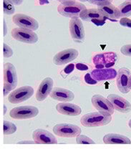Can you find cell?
I'll use <instances>...</instances> for the list:
<instances>
[{"mask_svg": "<svg viewBox=\"0 0 131 149\" xmlns=\"http://www.w3.org/2000/svg\"><path fill=\"white\" fill-rule=\"evenodd\" d=\"M13 22L19 27L36 31L39 28V23L35 19L24 14H16L12 17Z\"/></svg>", "mask_w": 131, "mask_h": 149, "instance_id": "8fae6325", "label": "cell"}, {"mask_svg": "<svg viewBox=\"0 0 131 149\" xmlns=\"http://www.w3.org/2000/svg\"><path fill=\"white\" fill-rule=\"evenodd\" d=\"M33 88L29 85H25L11 93L8 97V100L10 103L18 104L27 100L33 95Z\"/></svg>", "mask_w": 131, "mask_h": 149, "instance_id": "9c48e42d", "label": "cell"}, {"mask_svg": "<svg viewBox=\"0 0 131 149\" xmlns=\"http://www.w3.org/2000/svg\"><path fill=\"white\" fill-rule=\"evenodd\" d=\"M38 114V108L35 106H31V105L16 107L9 112L10 117L17 120L32 118L36 117Z\"/></svg>", "mask_w": 131, "mask_h": 149, "instance_id": "52a82bcc", "label": "cell"}, {"mask_svg": "<svg viewBox=\"0 0 131 149\" xmlns=\"http://www.w3.org/2000/svg\"><path fill=\"white\" fill-rule=\"evenodd\" d=\"M126 1H131V0H126Z\"/></svg>", "mask_w": 131, "mask_h": 149, "instance_id": "60d3db41", "label": "cell"}, {"mask_svg": "<svg viewBox=\"0 0 131 149\" xmlns=\"http://www.w3.org/2000/svg\"><path fill=\"white\" fill-rule=\"evenodd\" d=\"M7 1L15 6L20 5L23 2V0H7Z\"/></svg>", "mask_w": 131, "mask_h": 149, "instance_id": "e575fe53", "label": "cell"}, {"mask_svg": "<svg viewBox=\"0 0 131 149\" xmlns=\"http://www.w3.org/2000/svg\"><path fill=\"white\" fill-rule=\"evenodd\" d=\"M3 45H4L3 46V55H4V57L9 58V57H12L14 54V52L12 48L8 45L6 44V43H4Z\"/></svg>", "mask_w": 131, "mask_h": 149, "instance_id": "83f0119b", "label": "cell"}, {"mask_svg": "<svg viewBox=\"0 0 131 149\" xmlns=\"http://www.w3.org/2000/svg\"><path fill=\"white\" fill-rule=\"evenodd\" d=\"M18 143H21V144L22 143H31V144H32V143H35V141H20V142H18Z\"/></svg>", "mask_w": 131, "mask_h": 149, "instance_id": "8d00e7d4", "label": "cell"}, {"mask_svg": "<svg viewBox=\"0 0 131 149\" xmlns=\"http://www.w3.org/2000/svg\"><path fill=\"white\" fill-rule=\"evenodd\" d=\"M113 0H85V1H87L91 4L100 7V6L107 5V4H112Z\"/></svg>", "mask_w": 131, "mask_h": 149, "instance_id": "4316f807", "label": "cell"}, {"mask_svg": "<svg viewBox=\"0 0 131 149\" xmlns=\"http://www.w3.org/2000/svg\"><path fill=\"white\" fill-rule=\"evenodd\" d=\"M32 138L37 144H57V141L52 133L44 129H37L32 133Z\"/></svg>", "mask_w": 131, "mask_h": 149, "instance_id": "2e32d148", "label": "cell"}, {"mask_svg": "<svg viewBox=\"0 0 131 149\" xmlns=\"http://www.w3.org/2000/svg\"><path fill=\"white\" fill-rule=\"evenodd\" d=\"M103 142L106 144H130L131 141L127 136L115 133H108L103 137Z\"/></svg>", "mask_w": 131, "mask_h": 149, "instance_id": "7402d4cb", "label": "cell"}, {"mask_svg": "<svg viewBox=\"0 0 131 149\" xmlns=\"http://www.w3.org/2000/svg\"><path fill=\"white\" fill-rule=\"evenodd\" d=\"M79 18L85 22H90L97 26H102L108 19L98 8L86 9L79 15Z\"/></svg>", "mask_w": 131, "mask_h": 149, "instance_id": "3957f363", "label": "cell"}, {"mask_svg": "<svg viewBox=\"0 0 131 149\" xmlns=\"http://www.w3.org/2000/svg\"><path fill=\"white\" fill-rule=\"evenodd\" d=\"M53 132L57 136L62 138H75L80 134L82 130L74 124L60 123L54 125Z\"/></svg>", "mask_w": 131, "mask_h": 149, "instance_id": "5b68a950", "label": "cell"}, {"mask_svg": "<svg viewBox=\"0 0 131 149\" xmlns=\"http://www.w3.org/2000/svg\"><path fill=\"white\" fill-rule=\"evenodd\" d=\"M91 102L94 108L98 111L104 112L113 115L114 113V108L113 104L107 98H105L101 95H95L92 97Z\"/></svg>", "mask_w": 131, "mask_h": 149, "instance_id": "5bb4252c", "label": "cell"}, {"mask_svg": "<svg viewBox=\"0 0 131 149\" xmlns=\"http://www.w3.org/2000/svg\"><path fill=\"white\" fill-rule=\"evenodd\" d=\"M54 100L60 102H70L74 100L75 95L71 91L65 88H54L49 94Z\"/></svg>", "mask_w": 131, "mask_h": 149, "instance_id": "ffe728a7", "label": "cell"}, {"mask_svg": "<svg viewBox=\"0 0 131 149\" xmlns=\"http://www.w3.org/2000/svg\"><path fill=\"white\" fill-rule=\"evenodd\" d=\"M3 73H4V84L8 85L14 91L18 83V77L15 65L11 63H4Z\"/></svg>", "mask_w": 131, "mask_h": 149, "instance_id": "7c38bea8", "label": "cell"}, {"mask_svg": "<svg viewBox=\"0 0 131 149\" xmlns=\"http://www.w3.org/2000/svg\"><path fill=\"white\" fill-rule=\"evenodd\" d=\"M118 55L113 52L97 54L93 57V62L97 69L112 68L115 64Z\"/></svg>", "mask_w": 131, "mask_h": 149, "instance_id": "8992f818", "label": "cell"}, {"mask_svg": "<svg viewBox=\"0 0 131 149\" xmlns=\"http://www.w3.org/2000/svg\"><path fill=\"white\" fill-rule=\"evenodd\" d=\"M107 99L113 104L115 110L122 113H128L131 111V104L126 99L116 94H110Z\"/></svg>", "mask_w": 131, "mask_h": 149, "instance_id": "9a60e30c", "label": "cell"}, {"mask_svg": "<svg viewBox=\"0 0 131 149\" xmlns=\"http://www.w3.org/2000/svg\"><path fill=\"white\" fill-rule=\"evenodd\" d=\"M120 24L123 27L131 29V19L128 17H122L120 20Z\"/></svg>", "mask_w": 131, "mask_h": 149, "instance_id": "1f68e13d", "label": "cell"}, {"mask_svg": "<svg viewBox=\"0 0 131 149\" xmlns=\"http://www.w3.org/2000/svg\"><path fill=\"white\" fill-rule=\"evenodd\" d=\"M79 1H85V0H79Z\"/></svg>", "mask_w": 131, "mask_h": 149, "instance_id": "ab89813d", "label": "cell"}, {"mask_svg": "<svg viewBox=\"0 0 131 149\" xmlns=\"http://www.w3.org/2000/svg\"><path fill=\"white\" fill-rule=\"evenodd\" d=\"M3 5H4V13L7 15H14L15 12V5L9 2L7 0H4L3 1Z\"/></svg>", "mask_w": 131, "mask_h": 149, "instance_id": "d4e9b609", "label": "cell"}, {"mask_svg": "<svg viewBox=\"0 0 131 149\" xmlns=\"http://www.w3.org/2000/svg\"><path fill=\"white\" fill-rule=\"evenodd\" d=\"M112 120V115L104 112H94L84 115L80 119V123L87 128L100 127L107 125Z\"/></svg>", "mask_w": 131, "mask_h": 149, "instance_id": "7a4b0ae2", "label": "cell"}, {"mask_svg": "<svg viewBox=\"0 0 131 149\" xmlns=\"http://www.w3.org/2000/svg\"><path fill=\"white\" fill-rule=\"evenodd\" d=\"M121 17L131 16V1H125L118 6Z\"/></svg>", "mask_w": 131, "mask_h": 149, "instance_id": "603a6c76", "label": "cell"}, {"mask_svg": "<svg viewBox=\"0 0 131 149\" xmlns=\"http://www.w3.org/2000/svg\"><path fill=\"white\" fill-rule=\"evenodd\" d=\"M76 143L78 144H95V141L85 135H80L76 138Z\"/></svg>", "mask_w": 131, "mask_h": 149, "instance_id": "484cf974", "label": "cell"}, {"mask_svg": "<svg viewBox=\"0 0 131 149\" xmlns=\"http://www.w3.org/2000/svg\"><path fill=\"white\" fill-rule=\"evenodd\" d=\"M118 72L113 68H103L96 69L91 72L92 77L97 81H105V80H113L117 77Z\"/></svg>", "mask_w": 131, "mask_h": 149, "instance_id": "d6986e66", "label": "cell"}, {"mask_svg": "<svg viewBox=\"0 0 131 149\" xmlns=\"http://www.w3.org/2000/svg\"><path fill=\"white\" fill-rule=\"evenodd\" d=\"M98 8L110 21L116 22L117 19L121 17V12H120L118 7H116L113 4L100 6V7H98Z\"/></svg>", "mask_w": 131, "mask_h": 149, "instance_id": "44dd1931", "label": "cell"}, {"mask_svg": "<svg viewBox=\"0 0 131 149\" xmlns=\"http://www.w3.org/2000/svg\"><path fill=\"white\" fill-rule=\"evenodd\" d=\"M78 55V51L76 49L70 48L64 49L54 56L53 63L56 65H64L75 60Z\"/></svg>", "mask_w": 131, "mask_h": 149, "instance_id": "4fadbf2b", "label": "cell"}, {"mask_svg": "<svg viewBox=\"0 0 131 149\" xmlns=\"http://www.w3.org/2000/svg\"><path fill=\"white\" fill-rule=\"evenodd\" d=\"M116 85L120 92L127 94L131 90V73L128 68H122L117 74Z\"/></svg>", "mask_w": 131, "mask_h": 149, "instance_id": "30bf717a", "label": "cell"}, {"mask_svg": "<svg viewBox=\"0 0 131 149\" xmlns=\"http://www.w3.org/2000/svg\"><path fill=\"white\" fill-rule=\"evenodd\" d=\"M54 81L51 77H46L40 83L37 93H36V99L37 101H43L50 94L53 89Z\"/></svg>", "mask_w": 131, "mask_h": 149, "instance_id": "e0dca14e", "label": "cell"}, {"mask_svg": "<svg viewBox=\"0 0 131 149\" xmlns=\"http://www.w3.org/2000/svg\"><path fill=\"white\" fill-rule=\"evenodd\" d=\"M7 33V24H6L5 19H4V36H6Z\"/></svg>", "mask_w": 131, "mask_h": 149, "instance_id": "d590c367", "label": "cell"}, {"mask_svg": "<svg viewBox=\"0 0 131 149\" xmlns=\"http://www.w3.org/2000/svg\"><path fill=\"white\" fill-rule=\"evenodd\" d=\"M11 35L15 40L26 44H35L38 41V36L34 31L24 28H14L11 31Z\"/></svg>", "mask_w": 131, "mask_h": 149, "instance_id": "277c9868", "label": "cell"}, {"mask_svg": "<svg viewBox=\"0 0 131 149\" xmlns=\"http://www.w3.org/2000/svg\"><path fill=\"white\" fill-rule=\"evenodd\" d=\"M75 67L76 68H77V70H78L79 71H85L89 70V67L87 66V65L84 64V63H77V64L75 65Z\"/></svg>", "mask_w": 131, "mask_h": 149, "instance_id": "d6a6232c", "label": "cell"}, {"mask_svg": "<svg viewBox=\"0 0 131 149\" xmlns=\"http://www.w3.org/2000/svg\"><path fill=\"white\" fill-rule=\"evenodd\" d=\"M85 81L87 84L89 85H96L98 81H97L95 79L92 77L91 73H87L85 75Z\"/></svg>", "mask_w": 131, "mask_h": 149, "instance_id": "4dcf8cb0", "label": "cell"}, {"mask_svg": "<svg viewBox=\"0 0 131 149\" xmlns=\"http://www.w3.org/2000/svg\"><path fill=\"white\" fill-rule=\"evenodd\" d=\"M17 131V126L10 121L4 120V135H11Z\"/></svg>", "mask_w": 131, "mask_h": 149, "instance_id": "cb8c5ba5", "label": "cell"}, {"mask_svg": "<svg viewBox=\"0 0 131 149\" xmlns=\"http://www.w3.org/2000/svg\"><path fill=\"white\" fill-rule=\"evenodd\" d=\"M13 91V90H12L10 87L8 86V85H4V86H3V92H4V97H6V96L9 94V92H11V91Z\"/></svg>", "mask_w": 131, "mask_h": 149, "instance_id": "836d02e7", "label": "cell"}, {"mask_svg": "<svg viewBox=\"0 0 131 149\" xmlns=\"http://www.w3.org/2000/svg\"><path fill=\"white\" fill-rule=\"evenodd\" d=\"M121 52L123 55L131 57V45H125L121 48Z\"/></svg>", "mask_w": 131, "mask_h": 149, "instance_id": "f546056e", "label": "cell"}, {"mask_svg": "<svg viewBox=\"0 0 131 149\" xmlns=\"http://www.w3.org/2000/svg\"><path fill=\"white\" fill-rule=\"evenodd\" d=\"M6 112H7V107L6 105H4V115L6 114Z\"/></svg>", "mask_w": 131, "mask_h": 149, "instance_id": "74e56055", "label": "cell"}, {"mask_svg": "<svg viewBox=\"0 0 131 149\" xmlns=\"http://www.w3.org/2000/svg\"><path fill=\"white\" fill-rule=\"evenodd\" d=\"M128 125H129V126H130V128H131V119L130 120H129V123H128Z\"/></svg>", "mask_w": 131, "mask_h": 149, "instance_id": "f35d334b", "label": "cell"}, {"mask_svg": "<svg viewBox=\"0 0 131 149\" xmlns=\"http://www.w3.org/2000/svg\"><path fill=\"white\" fill-rule=\"evenodd\" d=\"M70 36L77 43H83L85 39V32L82 19L79 17L72 18L69 24Z\"/></svg>", "mask_w": 131, "mask_h": 149, "instance_id": "ba28073f", "label": "cell"}, {"mask_svg": "<svg viewBox=\"0 0 131 149\" xmlns=\"http://www.w3.org/2000/svg\"><path fill=\"white\" fill-rule=\"evenodd\" d=\"M60 2L57 7V12L62 16L68 18L79 17L82 11L86 9V7L76 0H58Z\"/></svg>", "mask_w": 131, "mask_h": 149, "instance_id": "6da1fadb", "label": "cell"}, {"mask_svg": "<svg viewBox=\"0 0 131 149\" xmlns=\"http://www.w3.org/2000/svg\"><path fill=\"white\" fill-rule=\"evenodd\" d=\"M56 110L60 114L68 116H77L81 114L82 109L78 105L69 102H62L56 105Z\"/></svg>", "mask_w": 131, "mask_h": 149, "instance_id": "ac0fdd59", "label": "cell"}, {"mask_svg": "<svg viewBox=\"0 0 131 149\" xmlns=\"http://www.w3.org/2000/svg\"><path fill=\"white\" fill-rule=\"evenodd\" d=\"M75 65L73 64V63H71V64L67 65V66L62 70L61 74H65V76H67L70 73H72V72H73V70H75Z\"/></svg>", "mask_w": 131, "mask_h": 149, "instance_id": "f1b7e54d", "label": "cell"}]
</instances>
